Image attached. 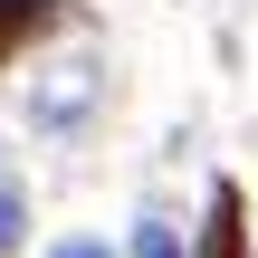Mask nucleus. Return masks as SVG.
I'll list each match as a JSON object with an SVG mask.
<instances>
[{
  "label": "nucleus",
  "mask_w": 258,
  "mask_h": 258,
  "mask_svg": "<svg viewBox=\"0 0 258 258\" xmlns=\"http://www.w3.org/2000/svg\"><path fill=\"white\" fill-rule=\"evenodd\" d=\"M134 258H182V249H172V230H163V220H144V230H134Z\"/></svg>",
  "instance_id": "7ed1b4c3"
},
{
  "label": "nucleus",
  "mask_w": 258,
  "mask_h": 258,
  "mask_svg": "<svg viewBox=\"0 0 258 258\" xmlns=\"http://www.w3.org/2000/svg\"><path fill=\"white\" fill-rule=\"evenodd\" d=\"M57 258H105V249H96V239H67V249H57Z\"/></svg>",
  "instance_id": "39448f33"
},
{
  "label": "nucleus",
  "mask_w": 258,
  "mask_h": 258,
  "mask_svg": "<svg viewBox=\"0 0 258 258\" xmlns=\"http://www.w3.org/2000/svg\"><path fill=\"white\" fill-rule=\"evenodd\" d=\"M19 230H29V211H19V191H10V182H0V249H10V239H19Z\"/></svg>",
  "instance_id": "20e7f679"
},
{
  "label": "nucleus",
  "mask_w": 258,
  "mask_h": 258,
  "mask_svg": "<svg viewBox=\"0 0 258 258\" xmlns=\"http://www.w3.org/2000/svg\"><path fill=\"white\" fill-rule=\"evenodd\" d=\"M57 10H67V0H0V67H10L38 29H57Z\"/></svg>",
  "instance_id": "f03ea898"
},
{
  "label": "nucleus",
  "mask_w": 258,
  "mask_h": 258,
  "mask_svg": "<svg viewBox=\"0 0 258 258\" xmlns=\"http://www.w3.org/2000/svg\"><path fill=\"white\" fill-rule=\"evenodd\" d=\"M201 258H249V201H239V182H211V230H201Z\"/></svg>",
  "instance_id": "f257e3e1"
}]
</instances>
